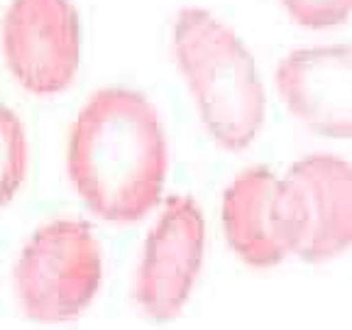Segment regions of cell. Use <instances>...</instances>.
Returning <instances> with one entry per match:
<instances>
[{
  "instance_id": "277c9868",
  "label": "cell",
  "mask_w": 352,
  "mask_h": 330,
  "mask_svg": "<svg viewBox=\"0 0 352 330\" xmlns=\"http://www.w3.org/2000/svg\"><path fill=\"white\" fill-rule=\"evenodd\" d=\"M3 52L15 81L34 96H56L81 66V17L72 0H12Z\"/></svg>"
},
{
  "instance_id": "30bf717a",
  "label": "cell",
  "mask_w": 352,
  "mask_h": 330,
  "mask_svg": "<svg viewBox=\"0 0 352 330\" xmlns=\"http://www.w3.org/2000/svg\"><path fill=\"white\" fill-rule=\"evenodd\" d=\"M296 25L308 30H328L352 15V0H281Z\"/></svg>"
},
{
  "instance_id": "5b68a950",
  "label": "cell",
  "mask_w": 352,
  "mask_h": 330,
  "mask_svg": "<svg viewBox=\"0 0 352 330\" xmlns=\"http://www.w3.org/2000/svg\"><path fill=\"white\" fill-rule=\"evenodd\" d=\"M220 218L230 250L250 267L270 270L296 254L301 208L284 176L267 166H250L228 184Z\"/></svg>"
},
{
  "instance_id": "8992f818",
  "label": "cell",
  "mask_w": 352,
  "mask_h": 330,
  "mask_svg": "<svg viewBox=\"0 0 352 330\" xmlns=\"http://www.w3.org/2000/svg\"><path fill=\"white\" fill-rule=\"evenodd\" d=\"M206 254V218L186 193L169 196L144 240L135 279V301L152 320L182 314Z\"/></svg>"
},
{
  "instance_id": "9c48e42d",
  "label": "cell",
  "mask_w": 352,
  "mask_h": 330,
  "mask_svg": "<svg viewBox=\"0 0 352 330\" xmlns=\"http://www.w3.org/2000/svg\"><path fill=\"white\" fill-rule=\"evenodd\" d=\"M28 174V138L20 118L0 103V208L20 191Z\"/></svg>"
},
{
  "instance_id": "7a4b0ae2",
  "label": "cell",
  "mask_w": 352,
  "mask_h": 330,
  "mask_svg": "<svg viewBox=\"0 0 352 330\" xmlns=\"http://www.w3.org/2000/svg\"><path fill=\"white\" fill-rule=\"evenodd\" d=\"M174 56L210 138L230 152L250 147L264 125L267 100L245 42L204 8H182Z\"/></svg>"
},
{
  "instance_id": "ba28073f",
  "label": "cell",
  "mask_w": 352,
  "mask_h": 330,
  "mask_svg": "<svg viewBox=\"0 0 352 330\" xmlns=\"http://www.w3.org/2000/svg\"><path fill=\"white\" fill-rule=\"evenodd\" d=\"M301 208L296 257L320 264L352 248V164L336 154H308L284 174Z\"/></svg>"
},
{
  "instance_id": "6da1fadb",
  "label": "cell",
  "mask_w": 352,
  "mask_h": 330,
  "mask_svg": "<svg viewBox=\"0 0 352 330\" xmlns=\"http://www.w3.org/2000/svg\"><path fill=\"white\" fill-rule=\"evenodd\" d=\"M169 169L162 118L130 88L91 96L69 132L66 171L83 204L108 223H135L160 204Z\"/></svg>"
},
{
  "instance_id": "3957f363",
  "label": "cell",
  "mask_w": 352,
  "mask_h": 330,
  "mask_svg": "<svg viewBox=\"0 0 352 330\" xmlns=\"http://www.w3.org/2000/svg\"><path fill=\"white\" fill-rule=\"evenodd\" d=\"M103 281V250L83 220L61 218L32 232L12 270L25 318L54 325L91 306Z\"/></svg>"
},
{
  "instance_id": "52a82bcc",
  "label": "cell",
  "mask_w": 352,
  "mask_h": 330,
  "mask_svg": "<svg viewBox=\"0 0 352 330\" xmlns=\"http://www.w3.org/2000/svg\"><path fill=\"white\" fill-rule=\"evenodd\" d=\"M276 88L289 113L308 130L352 140V44L289 52L276 66Z\"/></svg>"
}]
</instances>
